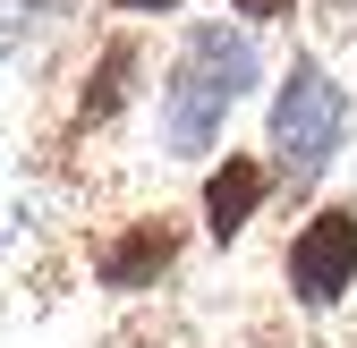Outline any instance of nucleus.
<instances>
[{
  "label": "nucleus",
  "mask_w": 357,
  "mask_h": 348,
  "mask_svg": "<svg viewBox=\"0 0 357 348\" xmlns=\"http://www.w3.org/2000/svg\"><path fill=\"white\" fill-rule=\"evenodd\" d=\"M255 42L230 34V26H188V42H178V60L162 77V153L196 161L221 145V127H230V111L255 94Z\"/></svg>",
  "instance_id": "obj_1"
},
{
  "label": "nucleus",
  "mask_w": 357,
  "mask_h": 348,
  "mask_svg": "<svg viewBox=\"0 0 357 348\" xmlns=\"http://www.w3.org/2000/svg\"><path fill=\"white\" fill-rule=\"evenodd\" d=\"M340 136H349V94L332 85V68L324 60H289L281 94H273V179L289 196H306L332 170Z\"/></svg>",
  "instance_id": "obj_2"
},
{
  "label": "nucleus",
  "mask_w": 357,
  "mask_h": 348,
  "mask_svg": "<svg viewBox=\"0 0 357 348\" xmlns=\"http://www.w3.org/2000/svg\"><path fill=\"white\" fill-rule=\"evenodd\" d=\"M281 272H289L298 306H340V297L357 289V204L306 212L298 238H289V255H281Z\"/></svg>",
  "instance_id": "obj_3"
},
{
  "label": "nucleus",
  "mask_w": 357,
  "mask_h": 348,
  "mask_svg": "<svg viewBox=\"0 0 357 348\" xmlns=\"http://www.w3.org/2000/svg\"><path fill=\"white\" fill-rule=\"evenodd\" d=\"M178 264V230H170V212H137V221H128L111 246H94V280L102 289H153L162 272Z\"/></svg>",
  "instance_id": "obj_4"
},
{
  "label": "nucleus",
  "mask_w": 357,
  "mask_h": 348,
  "mask_svg": "<svg viewBox=\"0 0 357 348\" xmlns=\"http://www.w3.org/2000/svg\"><path fill=\"white\" fill-rule=\"evenodd\" d=\"M264 196H273V170H264L255 153H230V161H213L204 170V230L230 246V238H247V221L264 212Z\"/></svg>",
  "instance_id": "obj_5"
},
{
  "label": "nucleus",
  "mask_w": 357,
  "mask_h": 348,
  "mask_svg": "<svg viewBox=\"0 0 357 348\" xmlns=\"http://www.w3.org/2000/svg\"><path fill=\"white\" fill-rule=\"evenodd\" d=\"M128 77H137V42H111V52H102V68L85 77V102H77V119H111V111L128 102Z\"/></svg>",
  "instance_id": "obj_6"
},
{
  "label": "nucleus",
  "mask_w": 357,
  "mask_h": 348,
  "mask_svg": "<svg viewBox=\"0 0 357 348\" xmlns=\"http://www.w3.org/2000/svg\"><path fill=\"white\" fill-rule=\"evenodd\" d=\"M298 0H230V17H255V26H273V17H289Z\"/></svg>",
  "instance_id": "obj_7"
},
{
  "label": "nucleus",
  "mask_w": 357,
  "mask_h": 348,
  "mask_svg": "<svg viewBox=\"0 0 357 348\" xmlns=\"http://www.w3.org/2000/svg\"><path fill=\"white\" fill-rule=\"evenodd\" d=\"M111 9H128V17H162V9H178V0H111Z\"/></svg>",
  "instance_id": "obj_8"
},
{
  "label": "nucleus",
  "mask_w": 357,
  "mask_h": 348,
  "mask_svg": "<svg viewBox=\"0 0 357 348\" xmlns=\"http://www.w3.org/2000/svg\"><path fill=\"white\" fill-rule=\"evenodd\" d=\"M324 9H349V0H324Z\"/></svg>",
  "instance_id": "obj_9"
}]
</instances>
